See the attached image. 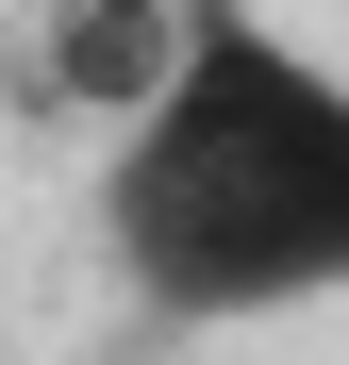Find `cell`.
Returning a JSON list of instances; mask_svg holds the SVG:
<instances>
[{"mask_svg": "<svg viewBox=\"0 0 349 365\" xmlns=\"http://www.w3.org/2000/svg\"><path fill=\"white\" fill-rule=\"evenodd\" d=\"M100 250L166 332L349 299V67L250 0H200L183 67L100 133Z\"/></svg>", "mask_w": 349, "mask_h": 365, "instance_id": "obj_1", "label": "cell"}, {"mask_svg": "<svg viewBox=\"0 0 349 365\" xmlns=\"http://www.w3.org/2000/svg\"><path fill=\"white\" fill-rule=\"evenodd\" d=\"M183 17H200V0H50V50H34V67H50V100H67L84 133H116V116L183 67Z\"/></svg>", "mask_w": 349, "mask_h": 365, "instance_id": "obj_2", "label": "cell"}]
</instances>
